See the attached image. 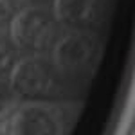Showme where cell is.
Wrapping results in <instances>:
<instances>
[{
  "mask_svg": "<svg viewBox=\"0 0 135 135\" xmlns=\"http://www.w3.org/2000/svg\"><path fill=\"white\" fill-rule=\"evenodd\" d=\"M11 20V38L23 51L43 52L56 40L58 23L47 11L23 9Z\"/></svg>",
  "mask_w": 135,
  "mask_h": 135,
  "instance_id": "6da1fadb",
  "label": "cell"
},
{
  "mask_svg": "<svg viewBox=\"0 0 135 135\" xmlns=\"http://www.w3.org/2000/svg\"><path fill=\"white\" fill-rule=\"evenodd\" d=\"M11 81L16 94L29 99H36V97H45L52 92L56 78L52 72V67L45 60L25 58L15 67Z\"/></svg>",
  "mask_w": 135,
  "mask_h": 135,
  "instance_id": "7a4b0ae2",
  "label": "cell"
},
{
  "mask_svg": "<svg viewBox=\"0 0 135 135\" xmlns=\"http://www.w3.org/2000/svg\"><path fill=\"white\" fill-rule=\"evenodd\" d=\"M95 56V43L85 34H69L54 47V61L67 72H79L92 63Z\"/></svg>",
  "mask_w": 135,
  "mask_h": 135,
  "instance_id": "3957f363",
  "label": "cell"
},
{
  "mask_svg": "<svg viewBox=\"0 0 135 135\" xmlns=\"http://www.w3.org/2000/svg\"><path fill=\"white\" fill-rule=\"evenodd\" d=\"M11 135H60V126L40 108L20 110L9 126Z\"/></svg>",
  "mask_w": 135,
  "mask_h": 135,
  "instance_id": "277c9868",
  "label": "cell"
},
{
  "mask_svg": "<svg viewBox=\"0 0 135 135\" xmlns=\"http://www.w3.org/2000/svg\"><path fill=\"white\" fill-rule=\"evenodd\" d=\"M56 18L67 25H94L99 18V0H56Z\"/></svg>",
  "mask_w": 135,
  "mask_h": 135,
  "instance_id": "5b68a950",
  "label": "cell"
},
{
  "mask_svg": "<svg viewBox=\"0 0 135 135\" xmlns=\"http://www.w3.org/2000/svg\"><path fill=\"white\" fill-rule=\"evenodd\" d=\"M18 106V94L7 83L0 81V124L7 121Z\"/></svg>",
  "mask_w": 135,
  "mask_h": 135,
  "instance_id": "8992f818",
  "label": "cell"
},
{
  "mask_svg": "<svg viewBox=\"0 0 135 135\" xmlns=\"http://www.w3.org/2000/svg\"><path fill=\"white\" fill-rule=\"evenodd\" d=\"M16 61V49L6 34L0 32V74L11 70V67Z\"/></svg>",
  "mask_w": 135,
  "mask_h": 135,
  "instance_id": "52a82bcc",
  "label": "cell"
},
{
  "mask_svg": "<svg viewBox=\"0 0 135 135\" xmlns=\"http://www.w3.org/2000/svg\"><path fill=\"white\" fill-rule=\"evenodd\" d=\"M16 11V0H0V25L9 22Z\"/></svg>",
  "mask_w": 135,
  "mask_h": 135,
  "instance_id": "ba28073f",
  "label": "cell"
},
{
  "mask_svg": "<svg viewBox=\"0 0 135 135\" xmlns=\"http://www.w3.org/2000/svg\"><path fill=\"white\" fill-rule=\"evenodd\" d=\"M29 2H49V0H29Z\"/></svg>",
  "mask_w": 135,
  "mask_h": 135,
  "instance_id": "9c48e42d",
  "label": "cell"
}]
</instances>
